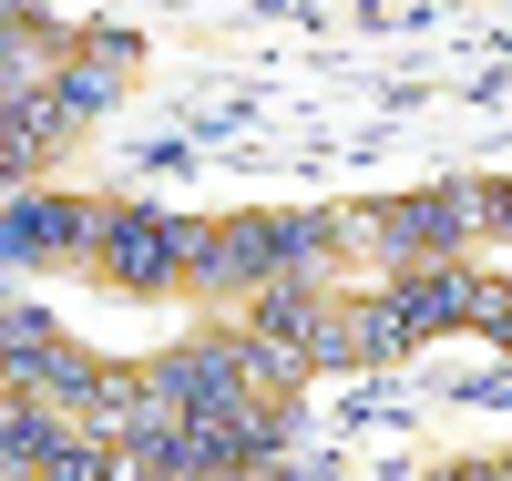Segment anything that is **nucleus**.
I'll list each match as a JSON object with an SVG mask.
<instances>
[{
	"label": "nucleus",
	"instance_id": "1",
	"mask_svg": "<svg viewBox=\"0 0 512 481\" xmlns=\"http://www.w3.org/2000/svg\"><path fill=\"white\" fill-rule=\"evenodd\" d=\"M103 267H113L123 287H164V277L185 267L175 215H113V226H103Z\"/></svg>",
	"mask_w": 512,
	"mask_h": 481
},
{
	"label": "nucleus",
	"instance_id": "2",
	"mask_svg": "<svg viewBox=\"0 0 512 481\" xmlns=\"http://www.w3.org/2000/svg\"><path fill=\"white\" fill-rule=\"evenodd\" d=\"M72 236H93V215H72V205H11V256H52Z\"/></svg>",
	"mask_w": 512,
	"mask_h": 481
},
{
	"label": "nucleus",
	"instance_id": "3",
	"mask_svg": "<svg viewBox=\"0 0 512 481\" xmlns=\"http://www.w3.org/2000/svg\"><path fill=\"white\" fill-rule=\"evenodd\" d=\"M0 441H11V471H31V461H62V441H52V430H41L31 410H11V430H0Z\"/></svg>",
	"mask_w": 512,
	"mask_h": 481
},
{
	"label": "nucleus",
	"instance_id": "4",
	"mask_svg": "<svg viewBox=\"0 0 512 481\" xmlns=\"http://www.w3.org/2000/svg\"><path fill=\"white\" fill-rule=\"evenodd\" d=\"M52 481H113V471H103L93 451H62V461H52Z\"/></svg>",
	"mask_w": 512,
	"mask_h": 481
},
{
	"label": "nucleus",
	"instance_id": "5",
	"mask_svg": "<svg viewBox=\"0 0 512 481\" xmlns=\"http://www.w3.org/2000/svg\"><path fill=\"white\" fill-rule=\"evenodd\" d=\"M502 481H512V461H502Z\"/></svg>",
	"mask_w": 512,
	"mask_h": 481
}]
</instances>
